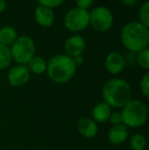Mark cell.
<instances>
[{
	"label": "cell",
	"mask_w": 149,
	"mask_h": 150,
	"mask_svg": "<svg viewBox=\"0 0 149 150\" xmlns=\"http://www.w3.org/2000/svg\"><path fill=\"white\" fill-rule=\"evenodd\" d=\"M121 41L128 51L137 53L148 48L149 28L138 21L127 23L121 31Z\"/></svg>",
	"instance_id": "cell-1"
},
{
	"label": "cell",
	"mask_w": 149,
	"mask_h": 150,
	"mask_svg": "<svg viewBox=\"0 0 149 150\" xmlns=\"http://www.w3.org/2000/svg\"><path fill=\"white\" fill-rule=\"evenodd\" d=\"M102 96L110 107H124L132 99L131 86L126 80L113 78L103 85Z\"/></svg>",
	"instance_id": "cell-2"
},
{
	"label": "cell",
	"mask_w": 149,
	"mask_h": 150,
	"mask_svg": "<svg viewBox=\"0 0 149 150\" xmlns=\"http://www.w3.org/2000/svg\"><path fill=\"white\" fill-rule=\"evenodd\" d=\"M77 67L72 57L66 54H56L47 61L46 73L52 82L64 84L73 79Z\"/></svg>",
	"instance_id": "cell-3"
},
{
	"label": "cell",
	"mask_w": 149,
	"mask_h": 150,
	"mask_svg": "<svg viewBox=\"0 0 149 150\" xmlns=\"http://www.w3.org/2000/svg\"><path fill=\"white\" fill-rule=\"evenodd\" d=\"M123 124L127 128H140L147 120V106L139 99H131L121 110Z\"/></svg>",
	"instance_id": "cell-4"
},
{
	"label": "cell",
	"mask_w": 149,
	"mask_h": 150,
	"mask_svg": "<svg viewBox=\"0 0 149 150\" xmlns=\"http://www.w3.org/2000/svg\"><path fill=\"white\" fill-rule=\"evenodd\" d=\"M12 60L18 64L27 65L36 55V45L34 40L29 36H20L10 46Z\"/></svg>",
	"instance_id": "cell-5"
},
{
	"label": "cell",
	"mask_w": 149,
	"mask_h": 150,
	"mask_svg": "<svg viewBox=\"0 0 149 150\" xmlns=\"http://www.w3.org/2000/svg\"><path fill=\"white\" fill-rule=\"evenodd\" d=\"M90 13L89 26L93 28L94 31L98 33H105L112 29L113 25V13L112 11L106 6H96Z\"/></svg>",
	"instance_id": "cell-6"
},
{
	"label": "cell",
	"mask_w": 149,
	"mask_h": 150,
	"mask_svg": "<svg viewBox=\"0 0 149 150\" xmlns=\"http://www.w3.org/2000/svg\"><path fill=\"white\" fill-rule=\"evenodd\" d=\"M90 21L89 10L74 7L66 13L64 18V25L66 30L72 33H80L88 28Z\"/></svg>",
	"instance_id": "cell-7"
},
{
	"label": "cell",
	"mask_w": 149,
	"mask_h": 150,
	"mask_svg": "<svg viewBox=\"0 0 149 150\" xmlns=\"http://www.w3.org/2000/svg\"><path fill=\"white\" fill-rule=\"evenodd\" d=\"M31 73L27 65L16 64L9 69L7 75L8 83L13 87H22L29 82Z\"/></svg>",
	"instance_id": "cell-8"
},
{
	"label": "cell",
	"mask_w": 149,
	"mask_h": 150,
	"mask_svg": "<svg viewBox=\"0 0 149 150\" xmlns=\"http://www.w3.org/2000/svg\"><path fill=\"white\" fill-rule=\"evenodd\" d=\"M86 49V42L85 39L81 35H75L68 37L64 42V50L66 54L70 57L75 58L77 56H82Z\"/></svg>",
	"instance_id": "cell-9"
},
{
	"label": "cell",
	"mask_w": 149,
	"mask_h": 150,
	"mask_svg": "<svg viewBox=\"0 0 149 150\" xmlns=\"http://www.w3.org/2000/svg\"><path fill=\"white\" fill-rule=\"evenodd\" d=\"M104 67H105V69L109 74L119 75V73H121L124 71V69L126 67L123 54L117 51L108 53L105 57V60H104Z\"/></svg>",
	"instance_id": "cell-10"
},
{
	"label": "cell",
	"mask_w": 149,
	"mask_h": 150,
	"mask_svg": "<svg viewBox=\"0 0 149 150\" xmlns=\"http://www.w3.org/2000/svg\"><path fill=\"white\" fill-rule=\"evenodd\" d=\"M35 20L39 26L43 28H49L54 24L55 21V14L52 8L46 7V6L38 5L34 11Z\"/></svg>",
	"instance_id": "cell-11"
},
{
	"label": "cell",
	"mask_w": 149,
	"mask_h": 150,
	"mask_svg": "<svg viewBox=\"0 0 149 150\" xmlns=\"http://www.w3.org/2000/svg\"><path fill=\"white\" fill-rule=\"evenodd\" d=\"M77 129L85 138H94L98 132V126L91 117H81L78 120Z\"/></svg>",
	"instance_id": "cell-12"
},
{
	"label": "cell",
	"mask_w": 149,
	"mask_h": 150,
	"mask_svg": "<svg viewBox=\"0 0 149 150\" xmlns=\"http://www.w3.org/2000/svg\"><path fill=\"white\" fill-rule=\"evenodd\" d=\"M128 138V128L124 124L112 126L108 132V140L113 145H119Z\"/></svg>",
	"instance_id": "cell-13"
},
{
	"label": "cell",
	"mask_w": 149,
	"mask_h": 150,
	"mask_svg": "<svg viewBox=\"0 0 149 150\" xmlns=\"http://www.w3.org/2000/svg\"><path fill=\"white\" fill-rule=\"evenodd\" d=\"M110 113H112V107L103 101V102L98 103L94 106L93 110H92V117H93L92 120L96 124L97 122L103 124V122H106L108 120Z\"/></svg>",
	"instance_id": "cell-14"
},
{
	"label": "cell",
	"mask_w": 149,
	"mask_h": 150,
	"mask_svg": "<svg viewBox=\"0 0 149 150\" xmlns=\"http://www.w3.org/2000/svg\"><path fill=\"white\" fill-rule=\"evenodd\" d=\"M18 32L11 26H5L0 29V44L10 47L18 38Z\"/></svg>",
	"instance_id": "cell-15"
},
{
	"label": "cell",
	"mask_w": 149,
	"mask_h": 150,
	"mask_svg": "<svg viewBox=\"0 0 149 150\" xmlns=\"http://www.w3.org/2000/svg\"><path fill=\"white\" fill-rule=\"evenodd\" d=\"M27 67L30 71V73L35 74V75H42L46 73L47 69V61L41 56L35 55L27 64Z\"/></svg>",
	"instance_id": "cell-16"
},
{
	"label": "cell",
	"mask_w": 149,
	"mask_h": 150,
	"mask_svg": "<svg viewBox=\"0 0 149 150\" xmlns=\"http://www.w3.org/2000/svg\"><path fill=\"white\" fill-rule=\"evenodd\" d=\"M12 61L11 52L8 46L0 44V69H5L10 65Z\"/></svg>",
	"instance_id": "cell-17"
},
{
	"label": "cell",
	"mask_w": 149,
	"mask_h": 150,
	"mask_svg": "<svg viewBox=\"0 0 149 150\" xmlns=\"http://www.w3.org/2000/svg\"><path fill=\"white\" fill-rule=\"evenodd\" d=\"M146 143L147 140L142 134H135L130 139V147L132 150H144L146 147Z\"/></svg>",
	"instance_id": "cell-18"
},
{
	"label": "cell",
	"mask_w": 149,
	"mask_h": 150,
	"mask_svg": "<svg viewBox=\"0 0 149 150\" xmlns=\"http://www.w3.org/2000/svg\"><path fill=\"white\" fill-rule=\"evenodd\" d=\"M136 63L142 69L148 71L149 69V49L145 48V49L141 50V51L136 53Z\"/></svg>",
	"instance_id": "cell-19"
},
{
	"label": "cell",
	"mask_w": 149,
	"mask_h": 150,
	"mask_svg": "<svg viewBox=\"0 0 149 150\" xmlns=\"http://www.w3.org/2000/svg\"><path fill=\"white\" fill-rule=\"evenodd\" d=\"M138 18H139L138 22L149 28V1H145L139 8Z\"/></svg>",
	"instance_id": "cell-20"
},
{
	"label": "cell",
	"mask_w": 149,
	"mask_h": 150,
	"mask_svg": "<svg viewBox=\"0 0 149 150\" xmlns=\"http://www.w3.org/2000/svg\"><path fill=\"white\" fill-rule=\"evenodd\" d=\"M140 90L144 97H149V73H146L140 81Z\"/></svg>",
	"instance_id": "cell-21"
},
{
	"label": "cell",
	"mask_w": 149,
	"mask_h": 150,
	"mask_svg": "<svg viewBox=\"0 0 149 150\" xmlns=\"http://www.w3.org/2000/svg\"><path fill=\"white\" fill-rule=\"evenodd\" d=\"M66 0H37L38 5H42V6H46V7L49 8H55L57 6L61 5Z\"/></svg>",
	"instance_id": "cell-22"
},
{
	"label": "cell",
	"mask_w": 149,
	"mask_h": 150,
	"mask_svg": "<svg viewBox=\"0 0 149 150\" xmlns=\"http://www.w3.org/2000/svg\"><path fill=\"white\" fill-rule=\"evenodd\" d=\"M108 120L112 122V126H117V125L123 124V117H121V112H112V113H110Z\"/></svg>",
	"instance_id": "cell-23"
},
{
	"label": "cell",
	"mask_w": 149,
	"mask_h": 150,
	"mask_svg": "<svg viewBox=\"0 0 149 150\" xmlns=\"http://www.w3.org/2000/svg\"><path fill=\"white\" fill-rule=\"evenodd\" d=\"M77 7L88 10L94 3V0H75Z\"/></svg>",
	"instance_id": "cell-24"
},
{
	"label": "cell",
	"mask_w": 149,
	"mask_h": 150,
	"mask_svg": "<svg viewBox=\"0 0 149 150\" xmlns=\"http://www.w3.org/2000/svg\"><path fill=\"white\" fill-rule=\"evenodd\" d=\"M124 56V59H125V64L126 65H135L136 64V53H133V52H129Z\"/></svg>",
	"instance_id": "cell-25"
},
{
	"label": "cell",
	"mask_w": 149,
	"mask_h": 150,
	"mask_svg": "<svg viewBox=\"0 0 149 150\" xmlns=\"http://www.w3.org/2000/svg\"><path fill=\"white\" fill-rule=\"evenodd\" d=\"M139 0H121V4L128 8H133L138 4Z\"/></svg>",
	"instance_id": "cell-26"
},
{
	"label": "cell",
	"mask_w": 149,
	"mask_h": 150,
	"mask_svg": "<svg viewBox=\"0 0 149 150\" xmlns=\"http://www.w3.org/2000/svg\"><path fill=\"white\" fill-rule=\"evenodd\" d=\"M73 60H74V63L76 64V67H79V65H81L82 63L84 62V59L82 56H77V57L73 58Z\"/></svg>",
	"instance_id": "cell-27"
},
{
	"label": "cell",
	"mask_w": 149,
	"mask_h": 150,
	"mask_svg": "<svg viewBox=\"0 0 149 150\" xmlns=\"http://www.w3.org/2000/svg\"><path fill=\"white\" fill-rule=\"evenodd\" d=\"M5 8H6V1L0 0V13H2L5 10Z\"/></svg>",
	"instance_id": "cell-28"
},
{
	"label": "cell",
	"mask_w": 149,
	"mask_h": 150,
	"mask_svg": "<svg viewBox=\"0 0 149 150\" xmlns=\"http://www.w3.org/2000/svg\"><path fill=\"white\" fill-rule=\"evenodd\" d=\"M4 1H6V0H4Z\"/></svg>",
	"instance_id": "cell-29"
}]
</instances>
